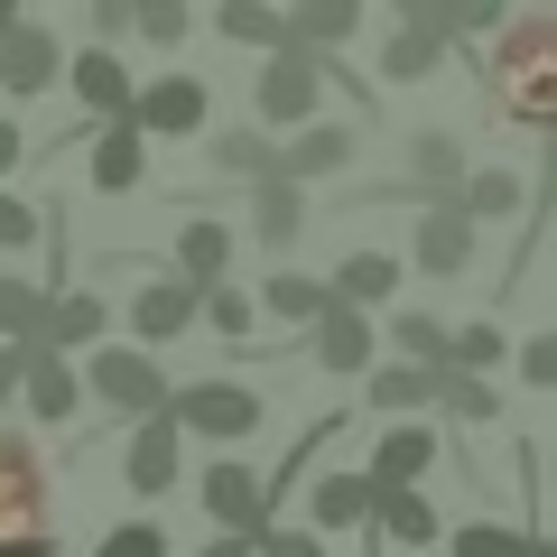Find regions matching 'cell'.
Masks as SVG:
<instances>
[{"mask_svg":"<svg viewBox=\"0 0 557 557\" xmlns=\"http://www.w3.org/2000/svg\"><path fill=\"white\" fill-rule=\"evenodd\" d=\"M493 94L520 131H548V112H557V20H511L502 28Z\"/></svg>","mask_w":557,"mask_h":557,"instance_id":"6da1fadb","label":"cell"},{"mask_svg":"<svg viewBox=\"0 0 557 557\" xmlns=\"http://www.w3.org/2000/svg\"><path fill=\"white\" fill-rule=\"evenodd\" d=\"M0 557H47V474L28 437H0Z\"/></svg>","mask_w":557,"mask_h":557,"instance_id":"7a4b0ae2","label":"cell"},{"mask_svg":"<svg viewBox=\"0 0 557 557\" xmlns=\"http://www.w3.org/2000/svg\"><path fill=\"white\" fill-rule=\"evenodd\" d=\"M84 381H94V399H102V409H121V418H159L168 399H177V391L159 381V362L131 354V344H102V354L84 362Z\"/></svg>","mask_w":557,"mask_h":557,"instance_id":"3957f363","label":"cell"},{"mask_svg":"<svg viewBox=\"0 0 557 557\" xmlns=\"http://www.w3.org/2000/svg\"><path fill=\"white\" fill-rule=\"evenodd\" d=\"M121 121H131L139 139H186L205 121V84L196 75H159V84H139V94H131V112H121Z\"/></svg>","mask_w":557,"mask_h":557,"instance_id":"277c9868","label":"cell"},{"mask_svg":"<svg viewBox=\"0 0 557 557\" xmlns=\"http://www.w3.org/2000/svg\"><path fill=\"white\" fill-rule=\"evenodd\" d=\"M168 418H177V437L196 428V437H251L260 428V399L251 391H233V381H205V391H186V399H168Z\"/></svg>","mask_w":557,"mask_h":557,"instance_id":"5b68a950","label":"cell"},{"mask_svg":"<svg viewBox=\"0 0 557 557\" xmlns=\"http://www.w3.org/2000/svg\"><path fill=\"white\" fill-rule=\"evenodd\" d=\"M317 84H325V65H317V57L278 47V57L251 75V94H260V121H307V112H317Z\"/></svg>","mask_w":557,"mask_h":557,"instance_id":"8992f818","label":"cell"},{"mask_svg":"<svg viewBox=\"0 0 557 557\" xmlns=\"http://www.w3.org/2000/svg\"><path fill=\"white\" fill-rule=\"evenodd\" d=\"M57 75H65V57H57V38L38 20H0V84L10 94H47Z\"/></svg>","mask_w":557,"mask_h":557,"instance_id":"52a82bcc","label":"cell"},{"mask_svg":"<svg viewBox=\"0 0 557 557\" xmlns=\"http://www.w3.org/2000/svg\"><path fill=\"white\" fill-rule=\"evenodd\" d=\"M205 511L233 520V539H260V520H270V483H260L251 465H214V474H205Z\"/></svg>","mask_w":557,"mask_h":557,"instance_id":"ba28073f","label":"cell"},{"mask_svg":"<svg viewBox=\"0 0 557 557\" xmlns=\"http://www.w3.org/2000/svg\"><path fill=\"white\" fill-rule=\"evenodd\" d=\"M344 159H354V131H344V121H307L298 149H278L270 177H278V186H307V177H335Z\"/></svg>","mask_w":557,"mask_h":557,"instance_id":"9c48e42d","label":"cell"},{"mask_svg":"<svg viewBox=\"0 0 557 557\" xmlns=\"http://www.w3.org/2000/svg\"><path fill=\"white\" fill-rule=\"evenodd\" d=\"M428 456H437V437H428V428H391V437H381V456H372V493H418V474H428Z\"/></svg>","mask_w":557,"mask_h":557,"instance_id":"30bf717a","label":"cell"},{"mask_svg":"<svg viewBox=\"0 0 557 557\" xmlns=\"http://www.w3.org/2000/svg\"><path fill=\"white\" fill-rule=\"evenodd\" d=\"M177 483V418H139V437H131V493H168Z\"/></svg>","mask_w":557,"mask_h":557,"instance_id":"8fae6325","label":"cell"},{"mask_svg":"<svg viewBox=\"0 0 557 557\" xmlns=\"http://www.w3.org/2000/svg\"><path fill=\"white\" fill-rule=\"evenodd\" d=\"M131 325H139L149 344L186 335V325H196V288H186V278H149V288L131 298Z\"/></svg>","mask_w":557,"mask_h":557,"instance_id":"7c38bea8","label":"cell"},{"mask_svg":"<svg viewBox=\"0 0 557 557\" xmlns=\"http://www.w3.org/2000/svg\"><path fill=\"white\" fill-rule=\"evenodd\" d=\"M465 260H474V223H465L456 205H437V214L418 223V270H428V278H456Z\"/></svg>","mask_w":557,"mask_h":557,"instance_id":"4fadbf2b","label":"cell"},{"mask_svg":"<svg viewBox=\"0 0 557 557\" xmlns=\"http://www.w3.org/2000/svg\"><path fill=\"white\" fill-rule=\"evenodd\" d=\"M139 177H149V139H139L131 121H112V131L94 139V186H102V196H131Z\"/></svg>","mask_w":557,"mask_h":557,"instance_id":"5bb4252c","label":"cell"},{"mask_svg":"<svg viewBox=\"0 0 557 557\" xmlns=\"http://www.w3.org/2000/svg\"><path fill=\"white\" fill-rule=\"evenodd\" d=\"M354 28H362V10H354V0H307L298 20H288V47L325 65V47H344V38H354Z\"/></svg>","mask_w":557,"mask_h":557,"instance_id":"9a60e30c","label":"cell"},{"mask_svg":"<svg viewBox=\"0 0 557 557\" xmlns=\"http://www.w3.org/2000/svg\"><path fill=\"white\" fill-rule=\"evenodd\" d=\"M317 362L325 372H362V362H372V325H362L354 307H335V298H325V317H317Z\"/></svg>","mask_w":557,"mask_h":557,"instance_id":"2e32d148","label":"cell"},{"mask_svg":"<svg viewBox=\"0 0 557 557\" xmlns=\"http://www.w3.org/2000/svg\"><path fill=\"white\" fill-rule=\"evenodd\" d=\"M409 186H418V196H456V186H465V149L446 131H418L409 139Z\"/></svg>","mask_w":557,"mask_h":557,"instance_id":"e0dca14e","label":"cell"},{"mask_svg":"<svg viewBox=\"0 0 557 557\" xmlns=\"http://www.w3.org/2000/svg\"><path fill=\"white\" fill-rule=\"evenodd\" d=\"M223 260H233V233L223 223H186L177 233V278L186 288H223Z\"/></svg>","mask_w":557,"mask_h":557,"instance_id":"ac0fdd59","label":"cell"},{"mask_svg":"<svg viewBox=\"0 0 557 557\" xmlns=\"http://www.w3.org/2000/svg\"><path fill=\"white\" fill-rule=\"evenodd\" d=\"M307 520H317V530H354V520H372V483H362V474H317Z\"/></svg>","mask_w":557,"mask_h":557,"instance_id":"d6986e66","label":"cell"},{"mask_svg":"<svg viewBox=\"0 0 557 557\" xmlns=\"http://www.w3.org/2000/svg\"><path fill=\"white\" fill-rule=\"evenodd\" d=\"M391 288H399V260H391V251H362V260H344V270H335V288H325V298L362 317V307L391 298Z\"/></svg>","mask_w":557,"mask_h":557,"instance_id":"ffe728a7","label":"cell"},{"mask_svg":"<svg viewBox=\"0 0 557 557\" xmlns=\"http://www.w3.org/2000/svg\"><path fill=\"white\" fill-rule=\"evenodd\" d=\"M65 75H75V94H84V112H131V75H121V57H102V47H94V57H75V65H65Z\"/></svg>","mask_w":557,"mask_h":557,"instance_id":"44dd1931","label":"cell"},{"mask_svg":"<svg viewBox=\"0 0 557 557\" xmlns=\"http://www.w3.org/2000/svg\"><path fill=\"white\" fill-rule=\"evenodd\" d=\"M20 391H28V409H38V418H75V372H65V354H38V344H28Z\"/></svg>","mask_w":557,"mask_h":557,"instance_id":"7402d4cb","label":"cell"},{"mask_svg":"<svg viewBox=\"0 0 557 557\" xmlns=\"http://www.w3.org/2000/svg\"><path fill=\"white\" fill-rule=\"evenodd\" d=\"M372 520H381L391 548H428V539H437V511H428L418 493H372Z\"/></svg>","mask_w":557,"mask_h":557,"instance_id":"603a6c76","label":"cell"},{"mask_svg":"<svg viewBox=\"0 0 557 557\" xmlns=\"http://www.w3.org/2000/svg\"><path fill=\"white\" fill-rule=\"evenodd\" d=\"M94 335H102V298H47L38 354H65V344H94Z\"/></svg>","mask_w":557,"mask_h":557,"instance_id":"cb8c5ba5","label":"cell"},{"mask_svg":"<svg viewBox=\"0 0 557 557\" xmlns=\"http://www.w3.org/2000/svg\"><path fill=\"white\" fill-rule=\"evenodd\" d=\"M446 372V362H437ZM437 372H428V362H399V372H372V409H428V399H437Z\"/></svg>","mask_w":557,"mask_h":557,"instance_id":"d4e9b609","label":"cell"},{"mask_svg":"<svg viewBox=\"0 0 557 557\" xmlns=\"http://www.w3.org/2000/svg\"><path fill=\"white\" fill-rule=\"evenodd\" d=\"M38 325H47V288H38V278H0V335L38 344Z\"/></svg>","mask_w":557,"mask_h":557,"instance_id":"484cf974","label":"cell"},{"mask_svg":"<svg viewBox=\"0 0 557 557\" xmlns=\"http://www.w3.org/2000/svg\"><path fill=\"white\" fill-rule=\"evenodd\" d=\"M428 65H437V28L399 20V38L381 47V75H391V84H418V75H428Z\"/></svg>","mask_w":557,"mask_h":557,"instance_id":"4316f807","label":"cell"},{"mask_svg":"<svg viewBox=\"0 0 557 557\" xmlns=\"http://www.w3.org/2000/svg\"><path fill=\"white\" fill-rule=\"evenodd\" d=\"M298 223H307V205H298V186H260V205H251V233L260 242H270V251H278V242H298Z\"/></svg>","mask_w":557,"mask_h":557,"instance_id":"83f0119b","label":"cell"},{"mask_svg":"<svg viewBox=\"0 0 557 557\" xmlns=\"http://www.w3.org/2000/svg\"><path fill=\"white\" fill-rule=\"evenodd\" d=\"M437 409H446V418H465V428H493L502 399L483 391V381H465V372H437Z\"/></svg>","mask_w":557,"mask_h":557,"instance_id":"f1b7e54d","label":"cell"},{"mask_svg":"<svg viewBox=\"0 0 557 557\" xmlns=\"http://www.w3.org/2000/svg\"><path fill=\"white\" fill-rule=\"evenodd\" d=\"M260 307H270V317H325V278H298V270H278L270 288H260Z\"/></svg>","mask_w":557,"mask_h":557,"instance_id":"f546056e","label":"cell"},{"mask_svg":"<svg viewBox=\"0 0 557 557\" xmlns=\"http://www.w3.org/2000/svg\"><path fill=\"white\" fill-rule=\"evenodd\" d=\"M214 168H233V177H260V186H270L278 149H270L260 131H223V139H214Z\"/></svg>","mask_w":557,"mask_h":557,"instance_id":"4dcf8cb0","label":"cell"},{"mask_svg":"<svg viewBox=\"0 0 557 557\" xmlns=\"http://www.w3.org/2000/svg\"><path fill=\"white\" fill-rule=\"evenodd\" d=\"M456 196H465L456 205L465 223H493V214H511V205H520V177H493V168H483V177H465Z\"/></svg>","mask_w":557,"mask_h":557,"instance_id":"1f68e13d","label":"cell"},{"mask_svg":"<svg viewBox=\"0 0 557 557\" xmlns=\"http://www.w3.org/2000/svg\"><path fill=\"white\" fill-rule=\"evenodd\" d=\"M223 38H242V47H288V20H278V10H251V0H233V10H223Z\"/></svg>","mask_w":557,"mask_h":557,"instance_id":"d6a6232c","label":"cell"},{"mask_svg":"<svg viewBox=\"0 0 557 557\" xmlns=\"http://www.w3.org/2000/svg\"><path fill=\"white\" fill-rule=\"evenodd\" d=\"M493 362H502V325H465V335H446V372L474 381V372H493Z\"/></svg>","mask_w":557,"mask_h":557,"instance_id":"836d02e7","label":"cell"},{"mask_svg":"<svg viewBox=\"0 0 557 557\" xmlns=\"http://www.w3.org/2000/svg\"><path fill=\"white\" fill-rule=\"evenodd\" d=\"M446 548H456V557H520V548H530V539H520L511 520H465V530L446 539Z\"/></svg>","mask_w":557,"mask_h":557,"instance_id":"e575fe53","label":"cell"},{"mask_svg":"<svg viewBox=\"0 0 557 557\" xmlns=\"http://www.w3.org/2000/svg\"><path fill=\"white\" fill-rule=\"evenodd\" d=\"M196 317L214 325V335H251V298H242V288H196Z\"/></svg>","mask_w":557,"mask_h":557,"instance_id":"d590c367","label":"cell"},{"mask_svg":"<svg viewBox=\"0 0 557 557\" xmlns=\"http://www.w3.org/2000/svg\"><path fill=\"white\" fill-rule=\"evenodd\" d=\"M399 354L437 372V362H446V325H437V317H399Z\"/></svg>","mask_w":557,"mask_h":557,"instance_id":"8d00e7d4","label":"cell"},{"mask_svg":"<svg viewBox=\"0 0 557 557\" xmlns=\"http://www.w3.org/2000/svg\"><path fill=\"white\" fill-rule=\"evenodd\" d=\"M131 28H139L149 47H177V38H186V10H177V0H149V10H131Z\"/></svg>","mask_w":557,"mask_h":557,"instance_id":"74e56055","label":"cell"},{"mask_svg":"<svg viewBox=\"0 0 557 557\" xmlns=\"http://www.w3.org/2000/svg\"><path fill=\"white\" fill-rule=\"evenodd\" d=\"M47 223H38V205H20V196H0V251H28Z\"/></svg>","mask_w":557,"mask_h":557,"instance_id":"f35d334b","label":"cell"},{"mask_svg":"<svg viewBox=\"0 0 557 557\" xmlns=\"http://www.w3.org/2000/svg\"><path fill=\"white\" fill-rule=\"evenodd\" d=\"M102 557H168V539L149 530V520H121V530L102 539Z\"/></svg>","mask_w":557,"mask_h":557,"instance_id":"ab89813d","label":"cell"},{"mask_svg":"<svg viewBox=\"0 0 557 557\" xmlns=\"http://www.w3.org/2000/svg\"><path fill=\"white\" fill-rule=\"evenodd\" d=\"M251 548H260V557H325V539H317V530H260Z\"/></svg>","mask_w":557,"mask_h":557,"instance_id":"60d3db41","label":"cell"},{"mask_svg":"<svg viewBox=\"0 0 557 557\" xmlns=\"http://www.w3.org/2000/svg\"><path fill=\"white\" fill-rule=\"evenodd\" d=\"M520 381H530V391H548V381H557V344H548V335L520 344Z\"/></svg>","mask_w":557,"mask_h":557,"instance_id":"b9f144b4","label":"cell"},{"mask_svg":"<svg viewBox=\"0 0 557 557\" xmlns=\"http://www.w3.org/2000/svg\"><path fill=\"white\" fill-rule=\"evenodd\" d=\"M94 38H102V57L131 38V0H94Z\"/></svg>","mask_w":557,"mask_h":557,"instance_id":"7bdbcfd3","label":"cell"},{"mask_svg":"<svg viewBox=\"0 0 557 557\" xmlns=\"http://www.w3.org/2000/svg\"><path fill=\"white\" fill-rule=\"evenodd\" d=\"M20 372H28V344H0V399L20 391Z\"/></svg>","mask_w":557,"mask_h":557,"instance_id":"ee69618b","label":"cell"},{"mask_svg":"<svg viewBox=\"0 0 557 557\" xmlns=\"http://www.w3.org/2000/svg\"><path fill=\"white\" fill-rule=\"evenodd\" d=\"M20 159H28V139L10 131V121H0V177H10V168H20Z\"/></svg>","mask_w":557,"mask_h":557,"instance_id":"f6af8a7d","label":"cell"},{"mask_svg":"<svg viewBox=\"0 0 557 557\" xmlns=\"http://www.w3.org/2000/svg\"><path fill=\"white\" fill-rule=\"evenodd\" d=\"M205 557H251V539H214V548H205Z\"/></svg>","mask_w":557,"mask_h":557,"instance_id":"bcb514c9","label":"cell"},{"mask_svg":"<svg viewBox=\"0 0 557 557\" xmlns=\"http://www.w3.org/2000/svg\"><path fill=\"white\" fill-rule=\"evenodd\" d=\"M0 20H20V10H0Z\"/></svg>","mask_w":557,"mask_h":557,"instance_id":"7dc6e473","label":"cell"}]
</instances>
